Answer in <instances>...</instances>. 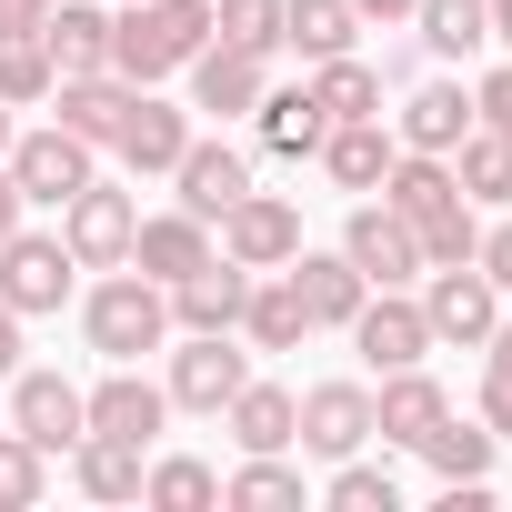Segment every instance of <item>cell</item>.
Here are the masks:
<instances>
[{
	"mask_svg": "<svg viewBox=\"0 0 512 512\" xmlns=\"http://www.w3.org/2000/svg\"><path fill=\"white\" fill-rule=\"evenodd\" d=\"M81 412H91V432H111V442H141V452H151V432L171 422V392H161V382H141L131 362H111V382H101V392H81Z\"/></svg>",
	"mask_w": 512,
	"mask_h": 512,
	"instance_id": "13",
	"label": "cell"
},
{
	"mask_svg": "<svg viewBox=\"0 0 512 512\" xmlns=\"http://www.w3.org/2000/svg\"><path fill=\"white\" fill-rule=\"evenodd\" d=\"M11 432L41 442V452H71V442L91 432L81 382H61V372H11Z\"/></svg>",
	"mask_w": 512,
	"mask_h": 512,
	"instance_id": "10",
	"label": "cell"
},
{
	"mask_svg": "<svg viewBox=\"0 0 512 512\" xmlns=\"http://www.w3.org/2000/svg\"><path fill=\"white\" fill-rule=\"evenodd\" d=\"M382 201H392L402 221H432V211H452V201H462V181H452V161H442V151H392Z\"/></svg>",
	"mask_w": 512,
	"mask_h": 512,
	"instance_id": "27",
	"label": "cell"
},
{
	"mask_svg": "<svg viewBox=\"0 0 512 512\" xmlns=\"http://www.w3.org/2000/svg\"><path fill=\"white\" fill-rule=\"evenodd\" d=\"M412 241H422V272H432V262H472V251H482V221H472V201H452V211L412 221Z\"/></svg>",
	"mask_w": 512,
	"mask_h": 512,
	"instance_id": "39",
	"label": "cell"
},
{
	"mask_svg": "<svg viewBox=\"0 0 512 512\" xmlns=\"http://www.w3.org/2000/svg\"><path fill=\"white\" fill-rule=\"evenodd\" d=\"M472 262H482V272L512 292V221H502V231H482V251H472Z\"/></svg>",
	"mask_w": 512,
	"mask_h": 512,
	"instance_id": "43",
	"label": "cell"
},
{
	"mask_svg": "<svg viewBox=\"0 0 512 512\" xmlns=\"http://www.w3.org/2000/svg\"><path fill=\"white\" fill-rule=\"evenodd\" d=\"M51 51H41V31H0V101L11 111H31V101H51Z\"/></svg>",
	"mask_w": 512,
	"mask_h": 512,
	"instance_id": "35",
	"label": "cell"
},
{
	"mask_svg": "<svg viewBox=\"0 0 512 512\" xmlns=\"http://www.w3.org/2000/svg\"><path fill=\"white\" fill-rule=\"evenodd\" d=\"M221 251L241 272H282L292 251H302V211L282 201V191H241L231 211H221Z\"/></svg>",
	"mask_w": 512,
	"mask_h": 512,
	"instance_id": "8",
	"label": "cell"
},
{
	"mask_svg": "<svg viewBox=\"0 0 512 512\" xmlns=\"http://www.w3.org/2000/svg\"><path fill=\"white\" fill-rule=\"evenodd\" d=\"M312 101L332 121H382V71L352 61V51H332V61H312Z\"/></svg>",
	"mask_w": 512,
	"mask_h": 512,
	"instance_id": "32",
	"label": "cell"
},
{
	"mask_svg": "<svg viewBox=\"0 0 512 512\" xmlns=\"http://www.w3.org/2000/svg\"><path fill=\"white\" fill-rule=\"evenodd\" d=\"M0 161H11V181H21V201H41V211H61L81 181H91V141L81 131H11V151H0Z\"/></svg>",
	"mask_w": 512,
	"mask_h": 512,
	"instance_id": "6",
	"label": "cell"
},
{
	"mask_svg": "<svg viewBox=\"0 0 512 512\" xmlns=\"http://www.w3.org/2000/svg\"><path fill=\"white\" fill-rule=\"evenodd\" d=\"M251 382V352L231 342V332H181V352H171V412H221L231 392Z\"/></svg>",
	"mask_w": 512,
	"mask_h": 512,
	"instance_id": "7",
	"label": "cell"
},
{
	"mask_svg": "<svg viewBox=\"0 0 512 512\" xmlns=\"http://www.w3.org/2000/svg\"><path fill=\"white\" fill-rule=\"evenodd\" d=\"M412 31H422V51L472 61V51L492 41V0H412Z\"/></svg>",
	"mask_w": 512,
	"mask_h": 512,
	"instance_id": "30",
	"label": "cell"
},
{
	"mask_svg": "<svg viewBox=\"0 0 512 512\" xmlns=\"http://www.w3.org/2000/svg\"><path fill=\"white\" fill-rule=\"evenodd\" d=\"M131 231H141V201L111 191L101 171L61 201V241H71V262H81V272H121V262H131Z\"/></svg>",
	"mask_w": 512,
	"mask_h": 512,
	"instance_id": "3",
	"label": "cell"
},
{
	"mask_svg": "<svg viewBox=\"0 0 512 512\" xmlns=\"http://www.w3.org/2000/svg\"><path fill=\"white\" fill-rule=\"evenodd\" d=\"M482 352H492V362L512 372V322H492V342H482Z\"/></svg>",
	"mask_w": 512,
	"mask_h": 512,
	"instance_id": "48",
	"label": "cell"
},
{
	"mask_svg": "<svg viewBox=\"0 0 512 512\" xmlns=\"http://www.w3.org/2000/svg\"><path fill=\"white\" fill-rule=\"evenodd\" d=\"M392 151H402V141H392L382 121H332L312 161H322V171H332L342 191H382V171H392Z\"/></svg>",
	"mask_w": 512,
	"mask_h": 512,
	"instance_id": "26",
	"label": "cell"
},
{
	"mask_svg": "<svg viewBox=\"0 0 512 512\" xmlns=\"http://www.w3.org/2000/svg\"><path fill=\"white\" fill-rule=\"evenodd\" d=\"M41 51H51V71H61V81H81V71H111V11H101V0H51Z\"/></svg>",
	"mask_w": 512,
	"mask_h": 512,
	"instance_id": "19",
	"label": "cell"
},
{
	"mask_svg": "<svg viewBox=\"0 0 512 512\" xmlns=\"http://www.w3.org/2000/svg\"><path fill=\"white\" fill-rule=\"evenodd\" d=\"M41 492H51V452L21 442V432H0V512H31Z\"/></svg>",
	"mask_w": 512,
	"mask_h": 512,
	"instance_id": "37",
	"label": "cell"
},
{
	"mask_svg": "<svg viewBox=\"0 0 512 512\" xmlns=\"http://www.w3.org/2000/svg\"><path fill=\"white\" fill-rule=\"evenodd\" d=\"M201 262H211V221H191V211H151V221L131 231V272H151L161 292L191 282Z\"/></svg>",
	"mask_w": 512,
	"mask_h": 512,
	"instance_id": "17",
	"label": "cell"
},
{
	"mask_svg": "<svg viewBox=\"0 0 512 512\" xmlns=\"http://www.w3.org/2000/svg\"><path fill=\"white\" fill-rule=\"evenodd\" d=\"M462 131H472V91H462V81H422V91L402 101V131H392V141H402V151H442V161H452V151H462Z\"/></svg>",
	"mask_w": 512,
	"mask_h": 512,
	"instance_id": "22",
	"label": "cell"
},
{
	"mask_svg": "<svg viewBox=\"0 0 512 512\" xmlns=\"http://www.w3.org/2000/svg\"><path fill=\"white\" fill-rule=\"evenodd\" d=\"M171 181H181V211H191V221H221V211L251 191V161H241L231 141H201V131H191V151L171 161Z\"/></svg>",
	"mask_w": 512,
	"mask_h": 512,
	"instance_id": "16",
	"label": "cell"
},
{
	"mask_svg": "<svg viewBox=\"0 0 512 512\" xmlns=\"http://www.w3.org/2000/svg\"><path fill=\"white\" fill-rule=\"evenodd\" d=\"M302 332H312V312H302L292 272H251V302H241V342H251V352H302Z\"/></svg>",
	"mask_w": 512,
	"mask_h": 512,
	"instance_id": "23",
	"label": "cell"
},
{
	"mask_svg": "<svg viewBox=\"0 0 512 512\" xmlns=\"http://www.w3.org/2000/svg\"><path fill=\"white\" fill-rule=\"evenodd\" d=\"M292 292H302V312H312V332H352V312L372 302V282L342 262V251H292Z\"/></svg>",
	"mask_w": 512,
	"mask_h": 512,
	"instance_id": "15",
	"label": "cell"
},
{
	"mask_svg": "<svg viewBox=\"0 0 512 512\" xmlns=\"http://www.w3.org/2000/svg\"><path fill=\"white\" fill-rule=\"evenodd\" d=\"M482 422H492V442H512V372L502 362L482 372Z\"/></svg>",
	"mask_w": 512,
	"mask_h": 512,
	"instance_id": "42",
	"label": "cell"
},
{
	"mask_svg": "<svg viewBox=\"0 0 512 512\" xmlns=\"http://www.w3.org/2000/svg\"><path fill=\"white\" fill-rule=\"evenodd\" d=\"M51 21V0H0V31H41Z\"/></svg>",
	"mask_w": 512,
	"mask_h": 512,
	"instance_id": "44",
	"label": "cell"
},
{
	"mask_svg": "<svg viewBox=\"0 0 512 512\" xmlns=\"http://www.w3.org/2000/svg\"><path fill=\"white\" fill-rule=\"evenodd\" d=\"M81 332H91V352L101 362H141V352H161L171 342V292L151 282V272H111L91 302H81Z\"/></svg>",
	"mask_w": 512,
	"mask_h": 512,
	"instance_id": "1",
	"label": "cell"
},
{
	"mask_svg": "<svg viewBox=\"0 0 512 512\" xmlns=\"http://www.w3.org/2000/svg\"><path fill=\"white\" fill-rule=\"evenodd\" d=\"M221 422H231V442H241V452H292V432H302V402H292L282 382H241V392L221 402Z\"/></svg>",
	"mask_w": 512,
	"mask_h": 512,
	"instance_id": "24",
	"label": "cell"
},
{
	"mask_svg": "<svg viewBox=\"0 0 512 512\" xmlns=\"http://www.w3.org/2000/svg\"><path fill=\"white\" fill-rule=\"evenodd\" d=\"M221 502H251V512H262V502H302V472H292L282 452H251V462L221 482Z\"/></svg>",
	"mask_w": 512,
	"mask_h": 512,
	"instance_id": "38",
	"label": "cell"
},
{
	"mask_svg": "<svg viewBox=\"0 0 512 512\" xmlns=\"http://www.w3.org/2000/svg\"><path fill=\"white\" fill-rule=\"evenodd\" d=\"M11 372H21V312L0 302V382H11Z\"/></svg>",
	"mask_w": 512,
	"mask_h": 512,
	"instance_id": "45",
	"label": "cell"
},
{
	"mask_svg": "<svg viewBox=\"0 0 512 512\" xmlns=\"http://www.w3.org/2000/svg\"><path fill=\"white\" fill-rule=\"evenodd\" d=\"M181 71H191V111H221V121H231V111H251V101L272 91V81H262V61L231 51V41H201Z\"/></svg>",
	"mask_w": 512,
	"mask_h": 512,
	"instance_id": "20",
	"label": "cell"
},
{
	"mask_svg": "<svg viewBox=\"0 0 512 512\" xmlns=\"http://www.w3.org/2000/svg\"><path fill=\"white\" fill-rule=\"evenodd\" d=\"M71 272H81V262H71L61 231H11V241H0V302H11L21 322H31V312H61V302H71Z\"/></svg>",
	"mask_w": 512,
	"mask_h": 512,
	"instance_id": "5",
	"label": "cell"
},
{
	"mask_svg": "<svg viewBox=\"0 0 512 512\" xmlns=\"http://www.w3.org/2000/svg\"><path fill=\"white\" fill-rule=\"evenodd\" d=\"M141 442H111V432H81L71 442V482L91 492V502H141Z\"/></svg>",
	"mask_w": 512,
	"mask_h": 512,
	"instance_id": "28",
	"label": "cell"
},
{
	"mask_svg": "<svg viewBox=\"0 0 512 512\" xmlns=\"http://www.w3.org/2000/svg\"><path fill=\"white\" fill-rule=\"evenodd\" d=\"M472 121H482V131H512V61H502V71L472 91Z\"/></svg>",
	"mask_w": 512,
	"mask_h": 512,
	"instance_id": "41",
	"label": "cell"
},
{
	"mask_svg": "<svg viewBox=\"0 0 512 512\" xmlns=\"http://www.w3.org/2000/svg\"><path fill=\"white\" fill-rule=\"evenodd\" d=\"M302 452H322V462H342V452H362L372 442V392L362 382H312L302 392V432H292Z\"/></svg>",
	"mask_w": 512,
	"mask_h": 512,
	"instance_id": "14",
	"label": "cell"
},
{
	"mask_svg": "<svg viewBox=\"0 0 512 512\" xmlns=\"http://www.w3.org/2000/svg\"><path fill=\"white\" fill-rule=\"evenodd\" d=\"M352 352H362L372 372H412V362L432 352V322H422V302H412V292H372V302L352 312Z\"/></svg>",
	"mask_w": 512,
	"mask_h": 512,
	"instance_id": "9",
	"label": "cell"
},
{
	"mask_svg": "<svg viewBox=\"0 0 512 512\" xmlns=\"http://www.w3.org/2000/svg\"><path fill=\"white\" fill-rule=\"evenodd\" d=\"M452 402H442V382L412 362V372H382V392H372V432L382 442H402V452H422V432L442 422Z\"/></svg>",
	"mask_w": 512,
	"mask_h": 512,
	"instance_id": "21",
	"label": "cell"
},
{
	"mask_svg": "<svg viewBox=\"0 0 512 512\" xmlns=\"http://www.w3.org/2000/svg\"><path fill=\"white\" fill-rule=\"evenodd\" d=\"M352 11H362V21H382V31H402V21H412V0H352Z\"/></svg>",
	"mask_w": 512,
	"mask_h": 512,
	"instance_id": "47",
	"label": "cell"
},
{
	"mask_svg": "<svg viewBox=\"0 0 512 512\" xmlns=\"http://www.w3.org/2000/svg\"><path fill=\"white\" fill-rule=\"evenodd\" d=\"M111 151H121V171H171L181 151H191V111L181 101H161V91H131V111H121V131H111Z\"/></svg>",
	"mask_w": 512,
	"mask_h": 512,
	"instance_id": "11",
	"label": "cell"
},
{
	"mask_svg": "<svg viewBox=\"0 0 512 512\" xmlns=\"http://www.w3.org/2000/svg\"><path fill=\"white\" fill-rule=\"evenodd\" d=\"M211 41L272 61V51H282V0H211Z\"/></svg>",
	"mask_w": 512,
	"mask_h": 512,
	"instance_id": "36",
	"label": "cell"
},
{
	"mask_svg": "<svg viewBox=\"0 0 512 512\" xmlns=\"http://www.w3.org/2000/svg\"><path fill=\"white\" fill-rule=\"evenodd\" d=\"M452 181H462V201H492V211H512V131H462V151H452Z\"/></svg>",
	"mask_w": 512,
	"mask_h": 512,
	"instance_id": "29",
	"label": "cell"
},
{
	"mask_svg": "<svg viewBox=\"0 0 512 512\" xmlns=\"http://www.w3.org/2000/svg\"><path fill=\"white\" fill-rule=\"evenodd\" d=\"M141 502H151V512H211V502H221V472L191 462V452H161V462L141 472Z\"/></svg>",
	"mask_w": 512,
	"mask_h": 512,
	"instance_id": "33",
	"label": "cell"
},
{
	"mask_svg": "<svg viewBox=\"0 0 512 512\" xmlns=\"http://www.w3.org/2000/svg\"><path fill=\"white\" fill-rule=\"evenodd\" d=\"M0 151H11V101H0Z\"/></svg>",
	"mask_w": 512,
	"mask_h": 512,
	"instance_id": "50",
	"label": "cell"
},
{
	"mask_svg": "<svg viewBox=\"0 0 512 512\" xmlns=\"http://www.w3.org/2000/svg\"><path fill=\"white\" fill-rule=\"evenodd\" d=\"M422 462H432L442 482H472V472H492V422H452V412H442V422L422 432Z\"/></svg>",
	"mask_w": 512,
	"mask_h": 512,
	"instance_id": "34",
	"label": "cell"
},
{
	"mask_svg": "<svg viewBox=\"0 0 512 512\" xmlns=\"http://www.w3.org/2000/svg\"><path fill=\"white\" fill-rule=\"evenodd\" d=\"M422 322H432V342L482 352L492 322H502V282H492L482 262H432V272H422Z\"/></svg>",
	"mask_w": 512,
	"mask_h": 512,
	"instance_id": "2",
	"label": "cell"
},
{
	"mask_svg": "<svg viewBox=\"0 0 512 512\" xmlns=\"http://www.w3.org/2000/svg\"><path fill=\"white\" fill-rule=\"evenodd\" d=\"M352 31H362V11H352V0H282V51H302V61L352 51Z\"/></svg>",
	"mask_w": 512,
	"mask_h": 512,
	"instance_id": "31",
	"label": "cell"
},
{
	"mask_svg": "<svg viewBox=\"0 0 512 512\" xmlns=\"http://www.w3.org/2000/svg\"><path fill=\"white\" fill-rule=\"evenodd\" d=\"M21 211H31V201H21V181H11V161H0V241L21 231Z\"/></svg>",
	"mask_w": 512,
	"mask_h": 512,
	"instance_id": "46",
	"label": "cell"
},
{
	"mask_svg": "<svg viewBox=\"0 0 512 512\" xmlns=\"http://www.w3.org/2000/svg\"><path fill=\"white\" fill-rule=\"evenodd\" d=\"M492 41H502V51H512V0H492Z\"/></svg>",
	"mask_w": 512,
	"mask_h": 512,
	"instance_id": "49",
	"label": "cell"
},
{
	"mask_svg": "<svg viewBox=\"0 0 512 512\" xmlns=\"http://www.w3.org/2000/svg\"><path fill=\"white\" fill-rule=\"evenodd\" d=\"M251 131H262L272 161H312L322 131H332V111H322L312 91H262V101H251Z\"/></svg>",
	"mask_w": 512,
	"mask_h": 512,
	"instance_id": "25",
	"label": "cell"
},
{
	"mask_svg": "<svg viewBox=\"0 0 512 512\" xmlns=\"http://www.w3.org/2000/svg\"><path fill=\"white\" fill-rule=\"evenodd\" d=\"M332 512H402V482H392L382 462H352V452H342V472H332Z\"/></svg>",
	"mask_w": 512,
	"mask_h": 512,
	"instance_id": "40",
	"label": "cell"
},
{
	"mask_svg": "<svg viewBox=\"0 0 512 512\" xmlns=\"http://www.w3.org/2000/svg\"><path fill=\"white\" fill-rule=\"evenodd\" d=\"M131 91H141V81H121V71H81V81H51V121H61V131H81L91 151H111V131H121Z\"/></svg>",
	"mask_w": 512,
	"mask_h": 512,
	"instance_id": "18",
	"label": "cell"
},
{
	"mask_svg": "<svg viewBox=\"0 0 512 512\" xmlns=\"http://www.w3.org/2000/svg\"><path fill=\"white\" fill-rule=\"evenodd\" d=\"M342 262H352L372 292H412V282H422V241H412V221H402L392 201H362V211L342 221Z\"/></svg>",
	"mask_w": 512,
	"mask_h": 512,
	"instance_id": "4",
	"label": "cell"
},
{
	"mask_svg": "<svg viewBox=\"0 0 512 512\" xmlns=\"http://www.w3.org/2000/svg\"><path fill=\"white\" fill-rule=\"evenodd\" d=\"M241 302H251V272L211 251L191 282H171V332H241Z\"/></svg>",
	"mask_w": 512,
	"mask_h": 512,
	"instance_id": "12",
	"label": "cell"
}]
</instances>
